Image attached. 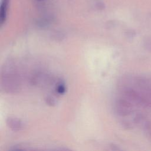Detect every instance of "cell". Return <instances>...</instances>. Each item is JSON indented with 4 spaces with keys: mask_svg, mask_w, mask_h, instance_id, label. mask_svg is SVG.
<instances>
[{
    "mask_svg": "<svg viewBox=\"0 0 151 151\" xmlns=\"http://www.w3.org/2000/svg\"><path fill=\"white\" fill-rule=\"evenodd\" d=\"M8 3V0H3L2 2L1 6V12H0L1 22H2L4 20V19L5 18Z\"/></svg>",
    "mask_w": 151,
    "mask_h": 151,
    "instance_id": "cell-1",
    "label": "cell"
}]
</instances>
